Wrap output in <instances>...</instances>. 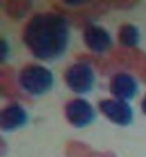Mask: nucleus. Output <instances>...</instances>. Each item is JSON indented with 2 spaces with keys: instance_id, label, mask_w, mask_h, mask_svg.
Instances as JSON below:
<instances>
[{
  "instance_id": "obj_2",
  "label": "nucleus",
  "mask_w": 146,
  "mask_h": 157,
  "mask_svg": "<svg viewBox=\"0 0 146 157\" xmlns=\"http://www.w3.org/2000/svg\"><path fill=\"white\" fill-rule=\"evenodd\" d=\"M17 83L26 94L32 97H43L52 91L56 78L49 67L40 63H32L19 71Z\"/></svg>"
},
{
  "instance_id": "obj_7",
  "label": "nucleus",
  "mask_w": 146,
  "mask_h": 157,
  "mask_svg": "<svg viewBox=\"0 0 146 157\" xmlns=\"http://www.w3.org/2000/svg\"><path fill=\"white\" fill-rule=\"evenodd\" d=\"M83 41L92 53L105 54L113 47V37L108 29L103 26L90 23L83 30Z\"/></svg>"
},
{
  "instance_id": "obj_5",
  "label": "nucleus",
  "mask_w": 146,
  "mask_h": 157,
  "mask_svg": "<svg viewBox=\"0 0 146 157\" xmlns=\"http://www.w3.org/2000/svg\"><path fill=\"white\" fill-rule=\"evenodd\" d=\"M99 112L106 119L119 127H128L133 123L135 110L129 101L117 99H103L99 101Z\"/></svg>"
},
{
  "instance_id": "obj_1",
  "label": "nucleus",
  "mask_w": 146,
  "mask_h": 157,
  "mask_svg": "<svg viewBox=\"0 0 146 157\" xmlns=\"http://www.w3.org/2000/svg\"><path fill=\"white\" fill-rule=\"evenodd\" d=\"M22 39L37 60L57 62L70 47V21L60 13H36L26 23Z\"/></svg>"
},
{
  "instance_id": "obj_8",
  "label": "nucleus",
  "mask_w": 146,
  "mask_h": 157,
  "mask_svg": "<svg viewBox=\"0 0 146 157\" xmlns=\"http://www.w3.org/2000/svg\"><path fill=\"white\" fill-rule=\"evenodd\" d=\"M29 123V112L19 103H9L0 112V128L4 133H13L26 127Z\"/></svg>"
},
{
  "instance_id": "obj_4",
  "label": "nucleus",
  "mask_w": 146,
  "mask_h": 157,
  "mask_svg": "<svg viewBox=\"0 0 146 157\" xmlns=\"http://www.w3.org/2000/svg\"><path fill=\"white\" fill-rule=\"evenodd\" d=\"M65 117L67 123L75 128H86L96 121L97 112L89 100L83 97H76L66 103Z\"/></svg>"
},
{
  "instance_id": "obj_3",
  "label": "nucleus",
  "mask_w": 146,
  "mask_h": 157,
  "mask_svg": "<svg viewBox=\"0 0 146 157\" xmlns=\"http://www.w3.org/2000/svg\"><path fill=\"white\" fill-rule=\"evenodd\" d=\"M63 80L67 89L79 97L90 94L97 83L95 67L86 60H80L67 67L63 75Z\"/></svg>"
},
{
  "instance_id": "obj_6",
  "label": "nucleus",
  "mask_w": 146,
  "mask_h": 157,
  "mask_svg": "<svg viewBox=\"0 0 146 157\" xmlns=\"http://www.w3.org/2000/svg\"><path fill=\"white\" fill-rule=\"evenodd\" d=\"M109 91L113 99L132 101L140 93V83L128 71H117L109 80Z\"/></svg>"
},
{
  "instance_id": "obj_9",
  "label": "nucleus",
  "mask_w": 146,
  "mask_h": 157,
  "mask_svg": "<svg viewBox=\"0 0 146 157\" xmlns=\"http://www.w3.org/2000/svg\"><path fill=\"white\" fill-rule=\"evenodd\" d=\"M140 29L133 23H125L120 26V29L117 32V40L120 46L128 47V49H133L140 44Z\"/></svg>"
},
{
  "instance_id": "obj_10",
  "label": "nucleus",
  "mask_w": 146,
  "mask_h": 157,
  "mask_svg": "<svg viewBox=\"0 0 146 157\" xmlns=\"http://www.w3.org/2000/svg\"><path fill=\"white\" fill-rule=\"evenodd\" d=\"M140 110H142V113L146 116V94H145V97L142 99V101H140Z\"/></svg>"
}]
</instances>
